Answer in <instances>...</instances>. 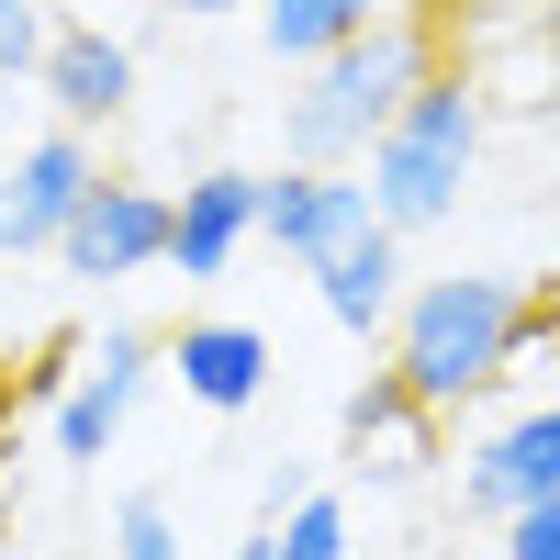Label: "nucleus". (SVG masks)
<instances>
[{
    "instance_id": "obj_1",
    "label": "nucleus",
    "mask_w": 560,
    "mask_h": 560,
    "mask_svg": "<svg viewBox=\"0 0 560 560\" xmlns=\"http://www.w3.org/2000/svg\"><path fill=\"white\" fill-rule=\"evenodd\" d=\"M538 337H549V292H527L516 269H448V280H404V314L382 348H393V382L427 415H459Z\"/></svg>"
},
{
    "instance_id": "obj_2",
    "label": "nucleus",
    "mask_w": 560,
    "mask_h": 560,
    "mask_svg": "<svg viewBox=\"0 0 560 560\" xmlns=\"http://www.w3.org/2000/svg\"><path fill=\"white\" fill-rule=\"evenodd\" d=\"M427 68H438L427 57V23L382 12L370 34H348L337 57L303 68V102L280 113V158H292V168H359L393 135V113L427 90Z\"/></svg>"
},
{
    "instance_id": "obj_3",
    "label": "nucleus",
    "mask_w": 560,
    "mask_h": 560,
    "mask_svg": "<svg viewBox=\"0 0 560 560\" xmlns=\"http://www.w3.org/2000/svg\"><path fill=\"white\" fill-rule=\"evenodd\" d=\"M471 158H482V90L459 68H427V90L393 113V135L359 158L370 179V213L393 224V236H427V224L459 213V191H471Z\"/></svg>"
},
{
    "instance_id": "obj_4",
    "label": "nucleus",
    "mask_w": 560,
    "mask_h": 560,
    "mask_svg": "<svg viewBox=\"0 0 560 560\" xmlns=\"http://www.w3.org/2000/svg\"><path fill=\"white\" fill-rule=\"evenodd\" d=\"M147 370H158V337H135V325H102V337L79 348L68 393H57V459H113L135 393H147Z\"/></svg>"
},
{
    "instance_id": "obj_5",
    "label": "nucleus",
    "mask_w": 560,
    "mask_h": 560,
    "mask_svg": "<svg viewBox=\"0 0 560 560\" xmlns=\"http://www.w3.org/2000/svg\"><path fill=\"white\" fill-rule=\"evenodd\" d=\"M90 179H102L90 135H79V124H45L34 147L12 158V179H0V247H12V258L57 247V236H68V213L90 202Z\"/></svg>"
},
{
    "instance_id": "obj_6",
    "label": "nucleus",
    "mask_w": 560,
    "mask_h": 560,
    "mask_svg": "<svg viewBox=\"0 0 560 560\" xmlns=\"http://www.w3.org/2000/svg\"><path fill=\"white\" fill-rule=\"evenodd\" d=\"M57 258L79 280H135V269H168V191L147 179H90V202L68 213Z\"/></svg>"
},
{
    "instance_id": "obj_7",
    "label": "nucleus",
    "mask_w": 560,
    "mask_h": 560,
    "mask_svg": "<svg viewBox=\"0 0 560 560\" xmlns=\"http://www.w3.org/2000/svg\"><path fill=\"white\" fill-rule=\"evenodd\" d=\"M538 493H560V404H527V415H504L493 438L459 448V504L471 516H527Z\"/></svg>"
},
{
    "instance_id": "obj_8",
    "label": "nucleus",
    "mask_w": 560,
    "mask_h": 560,
    "mask_svg": "<svg viewBox=\"0 0 560 560\" xmlns=\"http://www.w3.org/2000/svg\"><path fill=\"white\" fill-rule=\"evenodd\" d=\"M359 224H382L359 168H280V179H258V236H269L280 258H303V269H314L325 247H348Z\"/></svg>"
},
{
    "instance_id": "obj_9",
    "label": "nucleus",
    "mask_w": 560,
    "mask_h": 560,
    "mask_svg": "<svg viewBox=\"0 0 560 560\" xmlns=\"http://www.w3.org/2000/svg\"><path fill=\"white\" fill-rule=\"evenodd\" d=\"M158 359H168V382L191 393L202 415H247V404L269 393V370H280L269 337H258V325H236V314H191Z\"/></svg>"
},
{
    "instance_id": "obj_10",
    "label": "nucleus",
    "mask_w": 560,
    "mask_h": 560,
    "mask_svg": "<svg viewBox=\"0 0 560 560\" xmlns=\"http://www.w3.org/2000/svg\"><path fill=\"white\" fill-rule=\"evenodd\" d=\"M247 236H258V168H202L191 191H168V269L179 280H224Z\"/></svg>"
},
{
    "instance_id": "obj_11",
    "label": "nucleus",
    "mask_w": 560,
    "mask_h": 560,
    "mask_svg": "<svg viewBox=\"0 0 560 560\" xmlns=\"http://www.w3.org/2000/svg\"><path fill=\"white\" fill-rule=\"evenodd\" d=\"M314 303L337 337H393V314H404V236L393 224H359L348 247H325L314 258Z\"/></svg>"
},
{
    "instance_id": "obj_12",
    "label": "nucleus",
    "mask_w": 560,
    "mask_h": 560,
    "mask_svg": "<svg viewBox=\"0 0 560 560\" xmlns=\"http://www.w3.org/2000/svg\"><path fill=\"white\" fill-rule=\"evenodd\" d=\"M45 102H57V124H113L124 102H135V45L124 34H102V23H57V34H45Z\"/></svg>"
},
{
    "instance_id": "obj_13",
    "label": "nucleus",
    "mask_w": 560,
    "mask_h": 560,
    "mask_svg": "<svg viewBox=\"0 0 560 560\" xmlns=\"http://www.w3.org/2000/svg\"><path fill=\"white\" fill-rule=\"evenodd\" d=\"M393 0H258V34H269V57H292V68H314V57H337L348 34H370Z\"/></svg>"
},
{
    "instance_id": "obj_14",
    "label": "nucleus",
    "mask_w": 560,
    "mask_h": 560,
    "mask_svg": "<svg viewBox=\"0 0 560 560\" xmlns=\"http://www.w3.org/2000/svg\"><path fill=\"white\" fill-rule=\"evenodd\" d=\"M427 427H438V415L415 404V393L393 382V370L348 393V438H359V448H382V471H415V448H427Z\"/></svg>"
},
{
    "instance_id": "obj_15",
    "label": "nucleus",
    "mask_w": 560,
    "mask_h": 560,
    "mask_svg": "<svg viewBox=\"0 0 560 560\" xmlns=\"http://www.w3.org/2000/svg\"><path fill=\"white\" fill-rule=\"evenodd\" d=\"M236 560H348V504L337 493H292V516L247 527Z\"/></svg>"
},
{
    "instance_id": "obj_16",
    "label": "nucleus",
    "mask_w": 560,
    "mask_h": 560,
    "mask_svg": "<svg viewBox=\"0 0 560 560\" xmlns=\"http://www.w3.org/2000/svg\"><path fill=\"white\" fill-rule=\"evenodd\" d=\"M113 560H179L168 493H124V504H113Z\"/></svg>"
},
{
    "instance_id": "obj_17",
    "label": "nucleus",
    "mask_w": 560,
    "mask_h": 560,
    "mask_svg": "<svg viewBox=\"0 0 560 560\" xmlns=\"http://www.w3.org/2000/svg\"><path fill=\"white\" fill-rule=\"evenodd\" d=\"M45 34H57V23H45V0H0V90L45 68Z\"/></svg>"
},
{
    "instance_id": "obj_18",
    "label": "nucleus",
    "mask_w": 560,
    "mask_h": 560,
    "mask_svg": "<svg viewBox=\"0 0 560 560\" xmlns=\"http://www.w3.org/2000/svg\"><path fill=\"white\" fill-rule=\"evenodd\" d=\"M504 560H560V493H538L527 516H504Z\"/></svg>"
},
{
    "instance_id": "obj_19",
    "label": "nucleus",
    "mask_w": 560,
    "mask_h": 560,
    "mask_svg": "<svg viewBox=\"0 0 560 560\" xmlns=\"http://www.w3.org/2000/svg\"><path fill=\"white\" fill-rule=\"evenodd\" d=\"M168 12H258V0H168Z\"/></svg>"
},
{
    "instance_id": "obj_20",
    "label": "nucleus",
    "mask_w": 560,
    "mask_h": 560,
    "mask_svg": "<svg viewBox=\"0 0 560 560\" xmlns=\"http://www.w3.org/2000/svg\"><path fill=\"white\" fill-rule=\"evenodd\" d=\"M0 560H12V504H0Z\"/></svg>"
},
{
    "instance_id": "obj_21",
    "label": "nucleus",
    "mask_w": 560,
    "mask_h": 560,
    "mask_svg": "<svg viewBox=\"0 0 560 560\" xmlns=\"http://www.w3.org/2000/svg\"><path fill=\"white\" fill-rule=\"evenodd\" d=\"M549 370H560V314H549Z\"/></svg>"
},
{
    "instance_id": "obj_22",
    "label": "nucleus",
    "mask_w": 560,
    "mask_h": 560,
    "mask_svg": "<svg viewBox=\"0 0 560 560\" xmlns=\"http://www.w3.org/2000/svg\"><path fill=\"white\" fill-rule=\"evenodd\" d=\"M0 124H12V90H0Z\"/></svg>"
}]
</instances>
